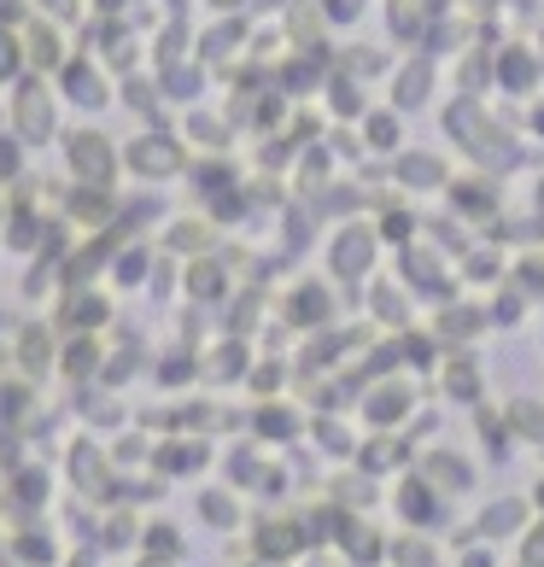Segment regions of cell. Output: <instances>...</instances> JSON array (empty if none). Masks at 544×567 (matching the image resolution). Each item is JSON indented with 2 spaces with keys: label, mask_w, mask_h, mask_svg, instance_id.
<instances>
[{
  "label": "cell",
  "mask_w": 544,
  "mask_h": 567,
  "mask_svg": "<svg viewBox=\"0 0 544 567\" xmlns=\"http://www.w3.org/2000/svg\"><path fill=\"white\" fill-rule=\"evenodd\" d=\"M12 117H18V135H24L30 146H41L53 135V94H48V82H24L12 100Z\"/></svg>",
  "instance_id": "cell-1"
},
{
  "label": "cell",
  "mask_w": 544,
  "mask_h": 567,
  "mask_svg": "<svg viewBox=\"0 0 544 567\" xmlns=\"http://www.w3.org/2000/svg\"><path fill=\"white\" fill-rule=\"evenodd\" d=\"M71 164H76L82 176L106 171V141H100V135H89V130H82V135H71Z\"/></svg>",
  "instance_id": "cell-2"
},
{
  "label": "cell",
  "mask_w": 544,
  "mask_h": 567,
  "mask_svg": "<svg viewBox=\"0 0 544 567\" xmlns=\"http://www.w3.org/2000/svg\"><path fill=\"white\" fill-rule=\"evenodd\" d=\"M65 94H94V106H106L100 76H89V65H65Z\"/></svg>",
  "instance_id": "cell-3"
},
{
  "label": "cell",
  "mask_w": 544,
  "mask_h": 567,
  "mask_svg": "<svg viewBox=\"0 0 544 567\" xmlns=\"http://www.w3.org/2000/svg\"><path fill=\"white\" fill-rule=\"evenodd\" d=\"M18 71H24V53H18V35L0 30V82H12Z\"/></svg>",
  "instance_id": "cell-4"
},
{
  "label": "cell",
  "mask_w": 544,
  "mask_h": 567,
  "mask_svg": "<svg viewBox=\"0 0 544 567\" xmlns=\"http://www.w3.org/2000/svg\"><path fill=\"white\" fill-rule=\"evenodd\" d=\"M41 12H53V18H59V24H65V18L76 12V0H41Z\"/></svg>",
  "instance_id": "cell-5"
}]
</instances>
